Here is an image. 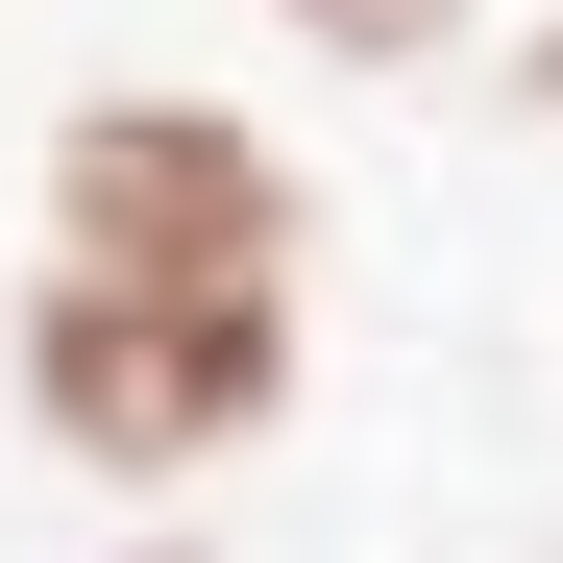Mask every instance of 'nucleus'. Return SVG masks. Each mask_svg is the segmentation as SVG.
I'll use <instances>...</instances> for the list:
<instances>
[{"mask_svg": "<svg viewBox=\"0 0 563 563\" xmlns=\"http://www.w3.org/2000/svg\"><path fill=\"white\" fill-rule=\"evenodd\" d=\"M25 441H74L99 490H197L295 417V295H123V269H25Z\"/></svg>", "mask_w": 563, "mask_h": 563, "instance_id": "obj_1", "label": "nucleus"}, {"mask_svg": "<svg viewBox=\"0 0 563 563\" xmlns=\"http://www.w3.org/2000/svg\"><path fill=\"white\" fill-rule=\"evenodd\" d=\"M49 269H123V295H295L319 197L245 99H74L49 123Z\"/></svg>", "mask_w": 563, "mask_h": 563, "instance_id": "obj_2", "label": "nucleus"}, {"mask_svg": "<svg viewBox=\"0 0 563 563\" xmlns=\"http://www.w3.org/2000/svg\"><path fill=\"white\" fill-rule=\"evenodd\" d=\"M295 49H343V74H441L465 49V0H269Z\"/></svg>", "mask_w": 563, "mask_h": 563, "instance_id": "obj_3", "label": "nucleus"}, {"mask_svg": "<svg viewBox=\"0 0 563 563\" xmlns=\"http://www.w3.org/2000/svg\"><path fill=\"white\" fill-rule=\"evenodd\" d=\"M490 74H515V123H563V0H539V25H515Z\"/></svg>", "mask_w": 563, "mask_h": 563, "instance_id": "obj_4", "label": "nucleus"}, {"mask_svg": "<svg viewBox=\"0 0 563 563\" xmlns=\"http://www.w3.org/2000/svg\"><path fill=\"white\" fill-rule=\"evenodd\" d=\"M147 563H221V539H147Z\"/></svg>", "mask_w": 563, "mask_h": 563, "instance_id": "obj_5", "label": "nucleus"}]
</instances>
